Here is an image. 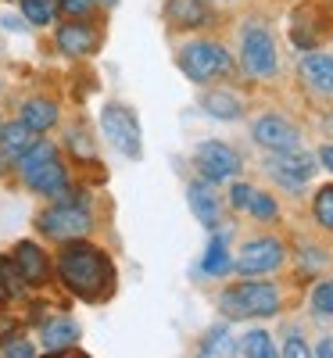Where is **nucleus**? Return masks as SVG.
I'll list each match as a JSON object with an SVG mask.
<instances>
[{"label": "nucleus", "mask_w": 333, "mask_h": 358, "mask_svg": "<svg viewBox=\"0 0 333 358\" xmlns=\"http://www.w3.org/2000/svg\"><path fill=\"white\" fill-rule=\"evenodd\" d=\"M187 201H190V212L197 215V222L204 229H219L222 226V215H226V194L219 190V183L211 179H194L187 187Z\"/></svg>", "instance_id": "12"}, {"label": "nucleus", "mask_w": 333, "mask_h": 358, "mask_svg": "<svg viewBox=\"0 0 333 358\" xmlns=\"http://www.w3.org/2000/svg\"><path fill=\"white\" fill-rule=\"evenodd\" d=\"M101 133L108 136V143L115 147L118 155H126V158H140L143 155L140 122H136V115L126 104L111 101V104L101 108Z\"/></svg>", "instance_id": "7"}, {"label": "nucleus", "mask_w": 333, "mask_h": 358, "mask_svg": "<svg viewBox=\"0 0 333 358\" xmlns=\"http://www.w3.org/2000/svg\"><path fill=\"white\" fill-rule=\"evenodd\" d=\"M101 4H108V8H115V4H118V0H101Z\"/></svg>", "instance_id": "36"}, {"label": "nucleus", "mask_w": 333, "mask_h": 358, "mask_svg": "<svg viewBox=\"0 0 333 358\" xmlns=\"http://www.w3.org/2000/svg\"><path fill=\"white\" fill-rule=\"evenodd\" d=\"M248 212L255 215V222H280V204H276V197L265 194V190H255L251 194Z\"/></svg>", "instance_id": "25"}, {"label": "nucleus", "mask_w": 333, "mask_h": 358, "mask_svg": "<svg viewBox=\"0 0 333 358\" xmlns=\"http://www.w3.org/2000/svg\"><path fill=\"white\" fill-rule=\"evenodd\" d=\"M229 268H233V258H229V251L222 244V236H215V241L208 244L204 258H201V273L204 276H226Z\"/></svg>", "instance_id": "24"}, {"label": "nucleus", "mask_w": 333, "mask_h": 358, "mask_svg": "<svg viewBox=\"0 0 333 358\" xmlns=\"http://www.w3.org/2000/svg\"><path fill=\"white\" fill-rule=\"evenodd\" d=\"M18 8L29 25H50L62 15V0H18Z\"/></svg>", "instance_id": "23"}, {"label": "nucleus", "mask_w": 333, "mask_h": 358, "mask_svg": "<svg viewBox=\"0 0 333 358\" xmlns=\"http://www.w3.org/2000/svg\"><path fill=\"white\" fill-rule=\"evenodd\" d=\"M312 308L319 315H333V280H323L312 287Z\"/></svg>", "instance_id": "28"}, {"label": "nucleus", "mask_w": 333, "mask_h": 358, "mask_svg": "<svg viewBox=\"0 0 333 358\" xmlns=\"http://www.w3.org/2000/svg\"><path fill=\"white\" fill-rule=\"evenodd\" d=\"M57 118H62V111H57V101H50V97H29V101L22 104V118H18V122L29 126V129L40 136V133H50V129L57 126Z\"/></svg>", "instance_id": "17"}, {"label": "nucleus", "mask_w": 333, "mask_h": 358, "mask_svg": "<svg viewBox=\"0 0 333 358\" xmlns=\"http://www.w3.org/2000/svg\"><path fill=\"white\" fill-rule=\"evenodd\" d=\"M97 4H101V0H62V11L69 18H90Z\"/></svg>", "instance_id": "31"}, {"label": "nucleus", "mask_w": 333, "mask_h": 358, "mask_svg": "<svg viewBox=\"0 0 333 358\" xmlns=\"http://www.w3.org/2000/svg\"><path fill=\"white\" fill-rule=\"evenodd\" d=\"M312 358H333V337H326V341H319V348L312 351Z\"/></svg>", "instance_id": "34"}, {"label": "nucleus", "mask_w": 333, "mask_h": 358, "mask_svg": "<svg viewBox=\"0 0 333 358\" xmlns=\"http://www.w3.org/2000/svg\"><path fill=\"white\" fill-rule=\"evenodd\" d=\"M0 283H4L8 297H15V294H22V290H25V280H22V273L15 268V262H8V258H0Z\"/></svg>", "instance_id": "27"}, {"label": "nucleus", "mask_w": 333, "mask_h": 358, "mask_svg": "<svg viewBox=\"0 0 333 358\" xmlns=\"http://www.w3.org/2000/svg\"><path fill=\"white\" fill-rule=\"evenodd\" d=\"M194 165L204 179L211 183H226V179H236L240 169H244V158L236 155V147H229L226 140H204L194 151Z\"/></svg>", "instance_id": "9"}, {"label": "nucleus", "mask_w": 333, "mask_h": 358, "mask_svg": "<svg viewBox=\"0 0 333 358\" xmlns=\"http://www.w3.org/2000/svg\"><path fill=\"white\" fill-rule=\"evenodd\" d=\"M11 262H15V268L22 273L25 287H43V283L50 280V258H47V251H43L40 244H33V241H18L15 251H11Z\"/></svg>", "instance_id": "14"}, {"label": "nucleus", "mask_w": 333, "mask_h": 358, "mask_svg": "<svg viewBox=\"0 0 333 358\" xmlns=\"http://www.w3.org/2000/svg\"><path fill=\"white\" fill-rule=\"evenodd\" d=\"M0 358H36V348L29 344V341H22V337H15V341H8V344H4Z\"/></svg>", "instance_id": "32"}, {"label": "nucleus", "mask_w": 333, "mask_h": 358, "mask_svg": "<svg viewBox=\"0 0 333 358\" xmlns=\"http://www.w3.org/2000/svg\"><path fill=\"white\" fill-rule=\"evenodd\" d=\"M251 136L269 155L301 147V129L290 122V118H283V115H262V118H255V122H251Z\"/></svg>", "instance_id": "11"}, {"label": "nucleus", "mask_w": 333, "mask_h": 358, "mask_svg": "<svg viewBox=\"0 0 333 358\" xmlns=\"http://www.w3.org/2000/svg\"><path fill=\"white\" fill-rule=\"evenodd\" d=\"M240 69L251 79H272L280 72V50L262 22H248L240 29Z\"/></svg>", "instance_id": "6"}, {"label": "nucleus", "mask_w": 333, "mask_h": 358, "mask_svg": "<svg viewBox=\"0 0 333 358\" xmlns=\"http://www.w3.org/2000/svg\"><path fill=\"white\" fill-rule=\"evenodd\" d=\"M165 22L176 33L211 25V4L208 0H165Z\"/></svg>", "instance_id": "15"}, {"label": "nucleus", "mask_w": 333, "mask_h": 358, "mask_svg": "<svg viewBox=\"0 0 333 358\" xmlns=\"http://www.w3.org/2000/svg\"><path fill=\"white\" fill-rule=\"evenodd\" d=\"M36 226L40 233H47L50 241H83V236L90 233V226H94V215H90V208L76 197H69V187L57 194V204H50L47 212L36 215Z\"/></svg>", "instance_id": "4"}, {"label": "nucleus", "mask_w": 333, "mask_h": 358, "mask_svg": "<svg viewBox=\"0 0 333 358\" xmlns=\"http://www.w3.org/2000/svg\"><path fill=\"white\" fill-rule=\"evenodd\" d=\"M8 301V290H4V283H0V305H4Z\"/></svg>", "instance_id": "35"}, {"label": "nucleus", "mask_w": 333, "mask_h": 358, "mask_svg": "<svg viewBox=\"0 0 333 358\" xmlns=\"http://www.w3.org/2000/svg\"><path fill=\"white\" fill-rule=\"evenodd\" d=\"M236 351L244 358H276V344H272V334L265 330H248L236 341Z\"/></svg>", "instance_id": "22"}, {"label": "nucleus", "mask_w": 333, "mask_h": 358, "mask_svg": "<svg viewBox=\"0 0 333 358\" xmlns=\"http://www.w3.org/2000/svg\"><path fill=\"white\" fill-rule=\"evenodd\" d=\"M265 169H269V176L276 179L280 187H287V190H301L309 183V179L316 176V155H309V151H301V147H294V151H276V155H269V162H265Z\"/></svg>", "instance_id": "10"}, {"label": "nucleus", "mask_w": 333, "mask_h": 358, "mask_svg": "<svg viewBox=\"0 0 333 358\" xmlns=\"http://www.w3.org/2000/svg\"><path fill=\"white\" fill-rule=\"evenodd\" d=\"M280 358H312V348H309V341L301 337V334H290L283 341V355Z\"/></svg>", "instance_id": "30"}, {"label": "nucleus", "mask_w": 333, "mask_h": 358, "mask_svg": "<svg viewBox=\"0 0 333 358\" xmlns=\"http://www.w3.org/2000/svg\"><path fill=\"white\" fill-rule=\"evenodd\" d=\"M22 183L29 190H36L43 197H57L65 187H69V169L62 162V155H57V147L50 140H36L29 151L15 162Z\"/></svg>", "instance_id": "2"}, {"label": "nucleus", "mask_w": 333, "mask_h": 358, "mask_svg": "<svg viewBox=\"0 0 333 358\" xmlns=\"http://www.w3.org/2000/svg\"><path fill=\"white\" fill-rule=\"evenodd\" d=\"M54 43H57V50L69 54V57H90V54H97V47H101V33L86 18H72V22L57 25Z\"/></svg>", "instance_id": "13"}, {"label": "nucleus", "mask_w": 333, "mask_h": 358, "mask_svg": "<svg viewBox=\"0 0 333 358\" xmlns=\"http://www.w3.org/2000/svg\"><path fill=\"white\" fill-rule=\"evenodd\" d=\"M36 143V133L22 126V122H8V126H0V155H4L11 165L29 151V147Z\"/></svg>", "instance_id": "18"}, {"label": "nucleus", "mask_w": 333, "mask_h": 358, "mask_svg": "<svg viewBox=\"0 0 333 358\" xmlns=\"http://www.w3.org/2000/svg\"><path fill=\"white\" fill-rule=\"evenodd\" d=\"M255 187L251 183H233L229 194H226V208H233V212H248V201H251Z\"/></svg>", "instance_id": "29"}, {"label": "nucleus", "mask_w": 333, "mask_h": 358, "mask_svg": "<svg viewBox=\"0 0 333 358\" xmlns=\"http://www.w3.org/2000/svg\"><path fill=\"white\" fill-rule=\"evenodd\" d=\"M287 262V244L280 236H251V241L240 248L233 268L240 276H265V273H276Z\"/></svg>", "instance_id": "8"}, {"label": "nucleus", "mask_w": 333, "mask_h": 358, "mask_svg": "<svg viewBox=\"0 0 333 358\" xmlns=\"http://www.w3.org/2000/svg\"><path fill=\"white\" fill-rule=\"evenodd\" d=\"M0 126H4V122H0Z\"/></svg>", "instance_id": "37"}, {"label": "nucleus", "mask_w": 333, "mask_h": 358, "mask_svg": "<svg viewBox=\"0 0 333 358\" xmlns=\"http://www.w3.org/2000/svg\"><path fill=\"white\" fill-rule=\"evenodd\" d=\"M201 108L211 118H219V122H236V118L244 115V104H240V97L229 94V90H208L201 97Z\"/></svg>", "instance_id": "20"}, {"label": "nucleus", "mask_w": 333, "mask_h": 358, "mask_svg": "<svg viewBox=\"0 0 333 358\" xmlns=\"http://www.w3.org/2000/svg\"><path fill=\"white\" fill-rule=\"evenodd\" d=\"M57 276L83 301H108L115 294L111 258L86 241H69L62 248V255H57Z\"/></svg>", "instance_id": "1"}, {"label": "nucleus", "mask_w": 333, "mask_h": 358, "mask_svg": "<svg viewBox=\"0 0 333 358\" xmlns=\"http://www.w3.org/2000/svg\"><path fill=\"white\" fill-rule=\"evenodd\" d=\"M176 62L183 69V76L197 86H208L211 79H222V76L233 72V57L219 40H190V43L179 47Z\"/></svg>", "instance_id": "5"}, {"label": "nucleus", "mask_w": 333, "mask_h": 358, "mask_svg": "<svg viewBox=\"0 0 333 358\" xmlns=\"http://www.w3.org/2000/svg\"><path fill=\"white\" fill-rule=\"evenodd\" d=\"M283 305V290L276 283L262 280H244L219 294V312L226 319H269Z\"/></svg>", "instance_id": "3"}, {"label": "nucleus", "mask_w": 333, "mask_h": 358, "mask_svg": "<svg viewBox=\"0 0 333 358\" xmlns=\"http://www.w3.org/2000/svg\"><path fill=\"white\" fill-rule=\"evenodd\" d=\"M297 76L305 79L316 94L333 97V57L330 54H305L297 62Z\"/></svg>", "instance_id": "16"}, {"label": "nucleus", "mask_w": 333, "mask_h": 358, "mask_svg": "<svg viewBox=\"0 0 333 358\" xmlns=\"http://www.w3.org/2000/svg\"><path fill=\"white\" fill-rule=\"evenodd\" d=\"M312 219H316L323 229H330V233H333V183H330V187H323V190H316V201H312Z\"/></svg>", "instance_id": "26"}, {"label": "nucleus", "mask_w": 333, "mask_h": 358, "mask_svg": "<svg viewBox=\"0 0 333 358\" xmlns=\"http://www.w3.org/2000/svg\"><path fill=\"white\" fill-rule=\"evenodd\" d=\"M316 162H319L323 169H330V172H333V143L319 147V155H316Z\"/></svg>", "instance_id": "33"}, {"label": "nucleus", "mask_w": 333, "mask_h": 358, "mask_svg": "<svg viewBox=\"0 0 333 358\" xmlns=\"http://www.w3.org/2000/svg\"><path fill=\"white\" fill-rule=\"evenodd\" d=\"M40 341H43V348L50 351V355H57V351H69V348H76V341H79V326L72 322V319H50L43 330H40Z\"/></svg>", "instance_id": "19"}, {"label": "nucleus", "mask_w": 333, "mask_h": 358, "mask_svg": "<svg viewBox=\"0 0 333 358\" xmlns=\"http://www.w3.org/2000/svg\"><path fill=\"white\" fill-rule=\"evenodd\" d=\"M233 355H236V341L229 334V326H211V330L201 337L194 358H233Z\"/></svg>", "instance_id": "21"}, {"label": "nucleus", "mask_w": 333, "mask_h": 358, "mask_svg": "<svg viewBox=\"0 0 333 358\" xmlns=\"http://www.w3.org/2000/svg\"><path fill=\"white\" fill-rule=\"evenodd\" d=\"M222 4H226V0H222Z\"/></svg>", "instance_id": "38"}]
</instances>
